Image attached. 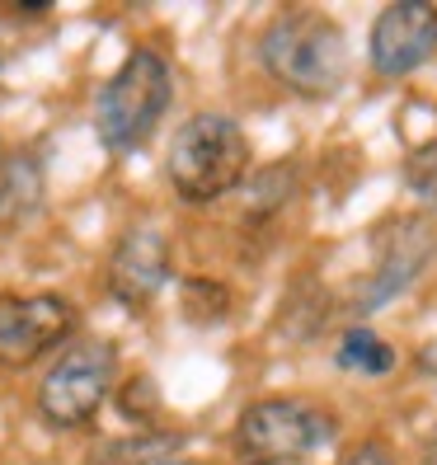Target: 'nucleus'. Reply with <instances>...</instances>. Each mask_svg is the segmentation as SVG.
<instances>
[{
	"label": "nucleus",
	"instance_id": "nucleus-1",
	"mask_svg": "<svg viewBox=\"0 0 437 465\" xmlns=\"http://www.w3.org/2000/svg\"><path fill=\"white\" fill-rule=\"evenodd\" d=\"M263 71L302 99H330L348 80V38L324 10H283L259 38Z\"/></svg>",
	"mask_w": 437,
	"mask_h": 465
},
{
	"label": "nucleus",
	"instance_id": "nucleus-2",
	"mask_svg": "<svg viewBox=\"0 0 437 465\" xmlns=\"http://www.w3.org/2000/svg\"><path fill=\"white\" fill-rule=\"evenodd\" d=\"M165 174L184 203H216L250 174V136L226 114H194L174 132Z\"/></svg>",
	"mask_w": 437,
	"mask_h": 465
},
{
	"label": "nucleus",
	"instance_id": "nucleus-3",
	"mask_svg": "<svg viewBox=\"0 0 437 465\" xmlns=\"http://www.w3.org/2000/svg\"><path fill=\"white\" fill-rule=\"evenodd\" d=\"M170 99H174L170 62L151 47L127 52V62L108 75V85L99 90V104H94V132L104 151L132 155L136 146H146L160 118H165Z\"/></svg>",
	"mask_w": 437,
	"mask_h": 465
},
{
	"label": "nucleus",
	"instance_id": "nucleus-4",
	"mask_svg": "<svg viewBox=\"0 0 437 465\" xmlns=\"http://www.w3.org/2000/svg\"><path fill=\"white\" fill-rule=\"evenodd\" d=\"M118 386V348L108 339H75L38 381V419L57 432L90 428Z\"/></svg>",
	"mask_w": 437,
	"mask_h": 465
},
{
	"label": "nucleus",
	"instance_id": "nucleus-5",
	"mask_svg": "<svg viewBox=\"0 0 437 465\" xmlns=\"http://www.w3.org/2000/svg\"><path fill=\"white\" fill-rule=\"evenodd\" d=\"M334 432L339 423L330 409H315L302 400H259L240 414L235 447L254 465H287V460H306L324 442H334Z\"/></svg>",
	"mask_w": 437,
	"mask_h": 465
},
{
	"label": "nucleus",
	"instance_id": "nucleus-6",
	"mask_svg": "<svg viewBox=\"0 0 437 465\" xmlns=\"http://www.w3.org/2000/svg\"><path fill=\"white\" fill-rule=\"evenodd\" d=\"M75 306L62 292H34V296H0V367L19 371L47 358L75 334Z\"/></svg>",
	"mask_w": 437,
	"mask_h": 465
},
{
	"label": "nucleus",
	"instance_id": "nucleus-7",
	"mask_svg": "<svg viewBox=\"0 0 437 465\" xmlns=\"http://www.w3.org/2000/svg\"><path fill=\"white\" fill-rule=\"evenodd\" d=\"M437 254V235L428 231V222H391L376 240V268L358 282V301H353V311L358 315H372L381 311L391 296H400L409 282L419 278L428 268V259Z\"/></svg>",
	"mask_w": 437,
	"mask_h": 465
},
{
	"label": "nucleus",
	"instance_id": "nucleus-8",
	"mask_svg": "<svg viewBox=\"0 0 437 465\" xmlns=\"http://www.w3.org/2000/svg\"><path fill=\"white\" fill-rule=\"evenodd\" d=\"M372 66L381 75H409L437 52V5L428 0H395L372 24Z\"/></svg>",
	"mask_w": 437,
	"mask_h": 465
},
{
	"label": "nucleus",
	"instance_id": "nucleus-9",
	"mask_svg": "<svg viewBox=\"0 0 437 465\" xmlns=\"http://www.w3.org/2000/svg\"><path fill=\"white\" fill-rule=\"evenodd\" d=\"M170 282V240L155 226H132L108 254V292L127 311H146Z\"/></svg>",
	"mask_w": 437,
	"mask_h": 465
},
{
	"label": "nucleus",
	"instance_id": "nucleus-10",
	"mask_svg": "<svg viewBox=\"0 0 437 465\" xmlns=\"http://www.w3.org/2000/svg\"><path fill=\"white\" fill-rule=\"evenodd\" d=\"M47 203V170L38 151H15L0 165V231H19Z\"/></svg>",
	"mask_w": 437,
	"mask_h": 465
},
{
	"label": "nucleus",
	"instance_id": "nucleus-11",
	"mask_svg": "<svg viewBox=\"0 0 437 465\" xmlns=\"http://www.w3.org/2000/svg\"><path fill=\"white\" fill-rule=\"evenodd\" d=\"M334 362H339V371H353V376H391L395 352H391L386 339H376L367 324H363V330H348L339 339Z\"/></svg>",
	"mask_w": 437,
	"mask_h": 465
},
{
	"label": "nucleus",
	"instance_id": "nucleus-12",
	"mask_svg": "<svg viewBox=\"0 0 437 465\" xmlns=\"http://www.w3.org/2000/svg\"><path fill=\"white\" fill-rule=\"evenodd\" d=\"M184 315L194 324H222L231 315V287L212 278H188L184 282Z\"/></svg>",
	"mask_w": 437,
	"mask_h": 465
},
{
	"label": "nucleus",
	"instance_id": "nucleus-13",
	"mask_svg": "<svg viewBox=\"0 0 437 465\" xmlns=\"http://www.w3.org/2000/svg\"><path fill=\"white\" fill-rule=\"evenodd\" d=\"M292 183H296V170L292 165H268L254 174V188H250V207L244 216H273L287 198H292Z\"/></svg>",
	"mask_w": 437,
	"mask_h": 465
},
{
	"label": "nucleus",
	"instance_id": "nucleus-14",
	"mask_svg": "<svg viewBox=\"0 0 437 465\" xmlns=\"http://www.w3.org/2000/svg\"><path fill=\"white\" fill-rule=\"evenodd\" d=\"M118 404H123V414L132 419V423H146L151 414H160V395H155V386L146 376H136L132 386L118 395Z\"/></svg>",
	"mask_w": 437,
	"mask_h": 465
},
{
	"label": "nucleus",
	"instance_id": "nucleus-15",
	"mask_svg": "<svg viewBox=\"0 0 437 465\" xmlns=\"http://www.w3.org/2000/svg\"><path fill=\"white\" fill-rule=\"evenodd\" d=\"M339 465H400V460L381 447V442H367V447H358V451H348Z\"/></svg>",
	"mask_w": 437,
	"mask_h": 465
},
{
	"label": "nucleus",
	"instance_id": "nucleus-16",
	"mask_svg": "<svg viewBox=\"0 0 437 465\" xmlns=\"http://www.w3.org/2000/svg\"><path fill=\"white\" fill-rule=\"evenodd\" d=\"M419 371H423V376H437V343H428V348L419 352Z\"/></svg>",
	"mask_w": 437,
	"mask_h": 465
},
{
	"label": "nucleus",
	"instance_id": "nucleus-17",
	"mask_svg": "<svg viewBox=\"0 0 437 465\" xmlns=\"http://www.w3.org/2000/svg\"><path fill=\"white\" fill-rule=\"evenodd\" d=\"M423 465H437V432L428 437V451H423Z\"/></svg>",
	"mask_w": 437,
	"mask_h": 465
},
{
	"label": "nucleus",
	"instance_id": "nucleus-18",
	"mask_svg": "<svg viewBox=\"0 0 437 465\" xmlns=\"http://www.w3.org/2000/svg\"><path fill=\"white\" fill-rule=\"evenodd\" d=\"M151 465H194V460H151Z\"/></svg>",
	"mask_w": 437,
	"mask_h": 465
},
{
	"label": "nucleus",
	"instance_id": "nucleus-19",
	"mask_svg": "<svg viewBox=\"0 0 437 465\" xmlns=\"http://www.w3.org/2000/svg\"><path fill=\"white\" fill-rule=\"evenodd\" d=\"M0 66H5V57H0Z\"/></svg>",
	"mask_w": 437,
	"mask_h": 465
},
{
	"label": "nucleus",
	"instance_id": "nucleus-20",
	"mask_svg": "<svg viewBox=\"0 0 437 465\" xmlns=\"http://www.w3.org/2000/svg\"><path fill=\"white\" fill-rule=\"evenodd\" d=\"M244 465H254V460H244Z\"/></svg>",
	"mask_w": 437,
	"mask_h": 465
}]
</instances>
